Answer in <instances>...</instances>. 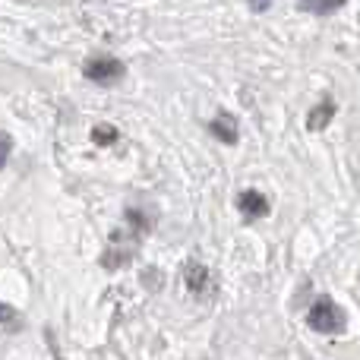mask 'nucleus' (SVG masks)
<instances>
[{
  "label": "nucleus",
  "mask_w": 360,
  "mask_h": 360,
  "mask_svg": "<svg viewBox=\"0 0 360 360\" xmlns=\"http://www.w3.org/2000/svg\"><path fill=\"white\" fill-rule=\"evenodd\" d=\"M184 281L193 294H209L212 291V275H209V266L202 262H186L184 266Z\"/></svg>",
  "instance_id": "nucleus-3"
},
{
  "label": "nucleus",
  "mask_w": 360,
  "mask_h": 360,
  "mask_svg": "<svg viewBox=\"0 0 360 360\" xmlns=\"http://www.w3.org/2000/svg\"><path fill=\"white\" fill-rule=\"evenodd\" d=\"M250 6H253V13H266L272 6V0H250Z\"/></svg>",
  "instance_id": "nucleus-11"
},
{
  "label": "nucleus",
  "mask_w": 360,
  "mask_h": 360,
  "mask_svg": "<svg viewBox=\"0 0 360 360\" xmlns=\"http://www.w3.org/2000/svg\"><path fill=\"white\" fill-rule=\"evenodd\" d=\"M332 117H335V101L326 98L323 105H316V108L310 111V117H307V130H313V133L326 130V127L332 124Z\"/></svg>",
  "instance_id": "nucleus-6"
},
{
  "label": "nucleus",
  "mask_w": 360,
  "mask_h": 360,
  "mask_svg": "<svg viewBox=\"0 0 360 360\" xmlns=\"http://www.w3.org/2000/svg\"><path fill=\"white\" fill-rule=\"evenodd\" d=\"M82 73H86V79L108 86V82H117L124 76V63L117 57H92V60H86Z\"/></svg>",
  "instance_id": "nucleus-2"
},
{
  "label": "nucleus",
  "mask_w": 360,
  "mask_h": 360,
  "mask_svg": "<svg viewBox=\"0 0 360 360\" xmlns=\"http://www.w3.org/2000/svg\"><path fill=\"white\" fill-rule=\"evenodd\" d=\"M348 0H300V13H313V16H326L335 13L338 6H345Z\"/></svg>",
  "instance_id": "nucleus-7"
},
{
  "label": "nucleus",
  "mask_w": 360,
  "mask_h": 360,
  "mask_svg": "<svg viewBox=\"0 0 360 360\" xmlns=\"http://www.w3.org/2000/svg\"><path fill=\"white\" fill-rule=\"evenodd\" d=\"M345 323H348L345 310L329 297H319L316 304L310 307V313H307V326H310L313 332H319V335H342Z\"/></svg>",
  "instance_id": "nucleus-1"
},
{
  "label": "nucleus",
  "mask_w": 360,
  "mask_h": 360,
  "mask_svg": "<svg viewBox=\"0 0 360 360\" xmlns=\"http://www.w3.org/2000/svg\"><path fill=\"white\" fill-rule=\"evenodd\" d=\"M10 152H13V139H10V133H4L0 130V168L6 165V158H10Z\"/></svg>",
  "instance_id": "nucleus-10"
},
{
  "label": "nucleus",
  "mask_w": 360,
  "mask_h": 360,
  "mask_svg": "<svg viewBox=\"0 0 360 360\" xmlns=\"http://www.w3.org/2000/svg\"><path fill=\"white\" fill-rule=\"evenodd\" d=\"M0 326H19V313L13 307L0 304Z\"/></svg>",
  "instance_id": "nucleus-9"
},
{
  "label": "nucleus",
  "mask_w": 360,
  "mask_h": 360,
  "mask_svg": "<svg viewBox=\"0 0 360 360\" xmlns=\"http://www.w3.org/2000/svg\"><path fill=\"white\" fill-rule=\"evenodd\" d=\"M92 139L98 146H114L120 139V133H117V127H111V124H95L92 127Z\"/></svg>",
  "instance_id": "nucleus-8"
},
{
  "label": "nucleus",
  "mask_w": 360,
  "mask_h": 360,
  "mask_svg": "<svg viewBox=\"0 0 360 360\" xmlns=\"http://www.w3.org/2000/svg\"><path fill=\"white\" fill-rule=\"evenodd\" d=\"M209 130L215 133L221 143H228V146H234L237 143V117L234 114H228V111H221L215 120L209 124Z\"/></svg>",
  "instance_id": "nucleus-5"
},
{
  "label": "nucleus",
  "mask_w": 360,
  "mask_h": 360,
  "mask_svg": "<svg viewBox=\"0 0 360 360\" xmlns=\"http://www.w3.org/2000/svg\"><path fill=\"white\" fill-rule=\"evenodd\" d=\"M237 209L247 218H262V215H269V199L259 190H243L237 196Z\"/></svg>",
  "instance_id": "nucleus-4"
}]
</instances>
